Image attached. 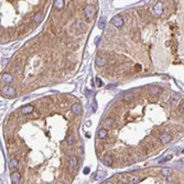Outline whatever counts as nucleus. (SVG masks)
<instances>
[{
	"instance_id": "20",
	"label": "nucleus",
	"mask_w": 184,
	"mask_h": 184,
	"mask_svg": "<svg viewBox=\"0 0 184 184\" xmlns=\"http://www.w3.org/2000/svg\"><path fill=\"white\" fill-rule=\"evenodd\" d=\"M19 165V161H18V159H11V160H10V166H11V168H17V166Z\"/></svg>"
},
{
	"instance_id": "23",
	"label": "nucleus",
	"mask_w": 184,
	"mask_h": 184,
	"mask_svg": "<svg viewBox=\"0 0 184 184\" xmlns=\"http://www.w3.org/2000/svg\"><path fill=\"white\" fill-rule=\"evenodd\" d=\"M66 142H67L69 145L73 144V143H74V137H73L72 134H68V136L66 137Z\"/></svg>"
},
{
	"instance_id": "19",
	"label": "nucleus",
	"mask_w": 184,
	"mask_h": 184,
	"mask_svg": "<svg viewBox=\"0 0 184 184\" xmlns=\"http://www.w3.org/2000/svg\"><path fill=\"white\" fill-rule=\"evenodd\" d=\"M139 182V178L137 175H131L128 178V183H138Z\"/></svg>"
},
{
	"instance_id": "17",
	"label": "nucleus",
	"mask_w": 184,
	"mask_h": 184,
	"mask_svg": "<svg viewBox=\"0 0 184 184\" xmlns=\"http://www.w3.org/2000/svg\"><path fill=\"white\" fill-rule=\"evenodd\" d=\"M107 134H108V131L106 130V128H103V129H100L98 131V138L99 139H105L107 137Z\"/></svg>"
},
{
	"instance_id": "13",
	"label": "nucleus",
	"mask_w": 184,
	"mask_h": 184,
	"mask_svg": "<svg viewBox=\"0 0 184 184\" xmlns=\"http://www.w3.org/2000/svg\"><path fill=\"white\" fill-rule=\"evenodd\" d=\"M149 92H150V94H152V95H159V94L162 93V88L157 87V86H152V87L149 88Z\"/></svg>"
},
{
	"instance_id": "6",
	"label": "nucleus",
	"mask_w": 184,
	"mask_h": 184,
	"mask_svg": "<svg viewBox=\"0 0 184 184\" xmlns=\"http://www.w3.org/2000/svg\"><path fill=\"white\" fill-rule=\"evenodd\" d=\"M76 165H77V157L76 155H72L71 158H69V170L75 169Z\"/></svg>"
},
{
	"instance_id": "4",
	"label": "nucleus",
	"mask_w": 184,
	"mask_h": 184,
	"mask_svg": "<svg viewBox=\"0 0 184 184\" xmlns=\"http://www.w3.org/2000/svg\"><path fill=\"white\" fill-rule=\"evenodd\" d=\"M160 140L163 144H166V143H169L170 141H171V136L168 133V132H163L161 136H160Z\"/></svg>"
},
{
	"instance_id": "22",
	"label": "nucleus",
	"mask_w": 184,
	"mask_h": 184,
	"mask_svg": "<svg viewBox=\"0 0 184 184\" xmlns=\"http://www.w3.org/2000/svg\"><path fill=\"white\" fill-rule=\"evenodd\" d=\"M170 102L172 104H175V103H179L180 102V96L179 95H173L171 97V99H170Z\"/></svg>"
},
{
	"instance_id": "27",
	"label": "nucleus",
	"mask_w": 184,
	"mask_h": 184,
	"mask_svg": "<svg viewBox=\"0 0 184 184\" xmlns=\"http://www.w3.org/2000/svg\"><path fill=\"white\" fill-rule=\"evenodd\" d=\"M96 83H97V86H102L103 85V82H102V79H100L99 77H96Z\"/></svg>"
},
{
	"instance_id": "28",
	"label": "nucleus",
	"mask_w": 184,
	"mask_h": 184,
	"mask_svg": "<svg viewBox=\"0 0 184 184\" xmlns=\"http://www.w3.org/2000/svg\"><path fill=\"white\" fill-rule=\"evenodd\" d=\"M181 107H182V109L184 110V102H183V104H182V106H181Z\"/></svg>"
},
{
	"instance_id": "5",
	"label": "nucleus",
	"mask_w": 184,
	"mask_h": 184,
	"mask_svg": "<svg viewBox=\"0 0 184 184\" xmlns=\"http://www.w3.org/2000/svg\"><path fill=\"white\" fill-rule=\"evenodd\" d=\"M33 110H34V108H33L32 105H27V106H24L21 108V113L23 115H29V114L33 113Z\"/></svg>"
},
{
	"instance_id": "14",
	"label": "nucleus",
	"mask_w": 184,
	"mask_h": 184,
	"mask_svg": "<svg viewBox=\"0 0 184 184\" xmlns=\"http://www.w3.org/2000/svg\"><path fill=\"white\" fill-rule=\"evenodd\" d=\"M105 64H106V58H104L102 56H98L96 58V65L98 67H103Z\"/></svg>"
},
{
	"instance_id": "15",
	"label": "nucleus",
	"mask_w": 184,
	"mask_h": 184,
	"mask_svg": "<svg viewBox=\"0 0 184 184\" xmlns=\"http://www.w3.org/2000/svg\"><path fill=\"white\" fill-rule=\"evenodd\" d=\"M172 172H173V170L171 168H162L161 169V174L164 176H170L172 174Z\"/></svg>"
},
{
	"instance_id": "12",
	"label": "nucleus",
	"mask_w": 184,
	"mask_h": 184,
	"mask_svg": "<svg viewBox=\"0 0 184 184\" xmlns=\"http://www.w3.org/2000/svg\"><path fill=\"white\" fill-rule=\"evenodd\" d=\"M72 112L75 114V115H79L82 113V106L79 104H74L72 106Z\"/></svg>"
},
{
	"instance_id": "10",
	"label": "nucleus",
	"mask_w": 184,
	"mask_h": 184,
	"mask_svg": "<svg viewBox=\"0 0 184 184\" xmlns=\"http://www.w3.org/2000/svg\"><path fill=\"white\" fill-rule=\"evenodd\" d=\"M103 163L105 165H107V166L112 165L113 164V157L112 155H109V154H106L105 157L103 158Z\"/></svg>"
},
{
	"instance_id": "16",
	"label": "nucleus",
	"mask_w": 184,
	"mask_h": 184,
	"mask_svg": "<svg viewBox=\"0 0 184 184\" xmlns=\"http://www.w3.org/2000/svg\"><path fill=\"white\" fill-rule=\"evenodd\" d=\"M54 7H55V8H56L57 10L63 9V7H64V0H54Z\"/></svg>"
},
{
	"instance_id": "25",
	"label": "nucleus",
	"mask_w": 184,
	"mask_h": 184,
	"mask_svg": "<svg viewBox=\"0 0 184 184\" xmlns=\"http://www.w3.org/2000/svg\"><path fill=\"white\" fill-rule=\"evenodd\" d=\"M171 159H172V155H171V154H170V155H166V157H164L163 159H161V160L159 161V163H160V164H161V163H164V162H166V161L171 160Z\"/></svg>"
},
{
	"instance_id": "18",
	"label": "nucleus",
	"mask_w": 184,
	"mask_h": 184,
	"mask_svg": "<svg viewBox=\"0 0 184 184\" xmlns=\"http://www.w3.org/2000/svg\"><path fill=\"white\" fill-rule=\"evenodd\" d=\"M104 128H106V129H108V128H110L114 125V119H112V118H108V119H106L105 121H104Z\"/></svg>"
},
{
	"instance_id": "8",
	"label": "nucleus",
	"mask_w": 184,
	"mask_h": 184,
	"mask_svg": "<svg viewBox=\"0 0 184 184\" xmlns=\"http://www.w3.org/2000/svg\"><path fill=\"white\" fill-rule=\"evenodd\" d=\"M11 181L12 183H20V181H21V174H20L19 172H15V173H12L11 174Z\"/></svg>"
},
{
	"instance_id": "9",
	"label": "nucleus",
	"mask_w": 184,
	"mask_h": 184,
	"mask_svg": "<svg viewBox=\"0 0 184 184\" xmlns=\"http://www.w3.org/2000/svg\"><path fill=\"white\" fill-rule=\"evenodd\" d=\"M1 78H2V81L6 83H11L13 81V76L10 74V73H3L1 75Z\"/></svg>"
},
{
	"instance_id": "2",
	"label": "nucleus",
	"mask_w": 184,
	"mask_h": 184,
	"mask_svg": "<svg viewBox=\"0 0 184 184\" xmlns=\"http://www.w3.org/2000/svg\"><path fill=\"white\" fill-rule=\"evenodd\" d=\"M1 93L5 96H15L16 95V89L13 87H11V86H6V87L2 88Z\"/></svg>"
},
{
	"instance_id": "21",
	"label": "nucleus",
	"mask_w": 184,
	"mask_h": 184,
	"mask_svg": "<svg viewBox=\"0 0 184 184\" xmlns=\"http://www.w3.org/2000/svg\"><path fill=\"white\" fill-rule=\"evenodd\" d=\"M118 180L121 182V183H128V178H127V175L126 174H120L119 176H118Z\"/></svg>"
},
{
	"instance_id": "7",
	"label": "nucleus",
	"mask_w": 184,
	"mask_h": 184,
	"mask_svg": "<svg viewBox=\"0 0 184 184\" xmlns=\"http://www.w3.org/2000/svg\"><path fill=\"white\" fill-rule=\"evenodd\" d=\"M153 10H154L155 15L161 16V15H162V12H163V5H162V2H157V5L154 6Z\"/></svg>"
},
{
	"instance_id": "11",
	"label": "nucleus",
	"mask_w": 184,
	"mask_h": 184,
	"mask_svg": "<svg viewBox=\"0 0 184 184\" xmlns=\"http://www.w3.org/2000/svg\"><path fill=\"white\" fill-rule=\"evenodd\" d=\"M44 18V15L42 12H38L36 15H34L33 17V22L34 23H40V22H42V20Z\"/></svg>"
},
{
	"instance_id": "24",
	"label": "nucleus",
	"mask_w": 184,
	"mask_h": 184,
	"mask_svg": "<svg viewBox=\"0 0 184 184\" xmlns=\"http://www.w3.org/2000/svg\"><path fill=\"white\" fill-rule=\"evenodd\" d=\"M132 98H133V94L132 93H128V94L125 95V100H126V102H130Z\"/></svg>"
},
{
	"instance_id": "1",
	"label": "nucleus",
	"mask_w": 184,
	"mask_h": 184,
	"mask_svg": "<svg viewBox=\"0 0 184 184\" xmlns=\"http://www.w3.org/2000/svg\"><path fill=\"white\" fill-rule=\"evenodd\" d=\"M84 13H85V16L87 17L88 19H92L93 17L95 16V7L92 6V5L86 6L85 9H84Z\"/></svg>"
},
{
	"instance_id": "3",
	"label": "nucleus",
	"mask_w": 184,
	"mask_h": 184,
	"mask_svg": "<svg viewBox=\"0 0 184 184\" xmlns=\"http://www.w3.org/2000/svg\"><path fill=\"white\" fill-rule=\"evenodd\" d=\"M112 22H113L114 26L117 27V28L122 27L124 23H125V21H124V19H122V17H121V16H115V17L113 18Z\"/></svg>"
},
{
	"instance_id": "26",
	"label": "nucleus",
	"mask_w": 184,
	"mask_h": 184,
	"mask_svg": "<svg viewBox=\"0 0 184 184\" xmlns=\"http://www.w3.org/2000/svg\"><path fill=\"white\" fill-rule=\"evenodd\" d=\"M105 26H106V21H105V19H104V18H102V19H100L99 24H98L99 29H104V28H105Z\"/></svg>"
}]
</instances>
